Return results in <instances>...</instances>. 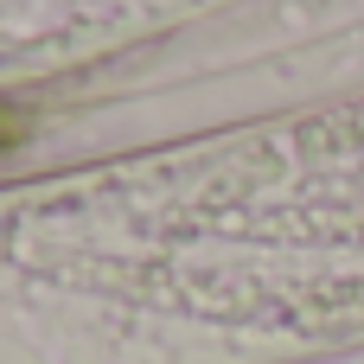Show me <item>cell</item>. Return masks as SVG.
<instances>
[{"instance_id":"3957f363","label":"cell","mask_w":364,"mask_h":364,"mask_svg":"<svg viewBox=\"0 0 364 364\" xmlns=\"http://www.w3.org/2000/svg\"><path fill=\"white\" fill-rule=\"evenodd\" d=\"M288 364H364V346H346V352H320V358H288Z\"/></svg>"},{"instance_id":"7a4b0ae2","label":"cell","mask_w":364,"mask_h":364,"mask_svg":"<svg viewBox=\"0 0 364 364\" xmlns=\"http://www.w3.org/2000/svg\"><path fill=\"white\" fill-rule=\"evenodd\" d=\"M186 0H6V58L26 64L32 51H83L154 32Z\"/></svg>"},{"instance_id":"6da1fadb","label":"cell","mask_w":364,"mask_h":364,"mask_svg":"<svg viewBox=\"0 0 364 364\" xmlns=\"http://www.w3.org/2000/svg\"><path fill=\"white\" fill-rule=\"evenodd\" d=\"M364 346V96L6 198V364H288Z\"/></svg>"}]
</instances>
